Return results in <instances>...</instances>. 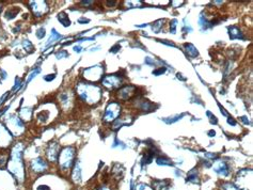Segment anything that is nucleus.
Wrapping results in <instances>:
<instances>
[{"instance_id":"obj_1","label":"nucleus","mask_w":253,"mask_h":190,"mask_svg":"<svg viewBox=\"0 0 253 190\" xmlns=\"http://www.w3.org/2000/svg\"><path fill=\"white\" fill-rule=\"evenodd\" d=\"M21 152H23V148H21V144L15 145V147L12 151L10 162H9V169H10L12 174L15 175L17 180L23 182V160H21Z\"/></svg>"},{"instance_id":"obj_8","label":"nucleus","mask_w":253,"mask_h":190,"mask_svg":"<svg viewBox=\"0 0 253 190\" xmlns=\"http://www.w3.org/2000/svg\"><path fill=\"white\" fill-rule=\"evenodd\" d=\"M0 137H1V142L0 145L1 146H7L10 144L11 140H12V135L2 124H0Z\"/></svg>"},{"instance_id":"obj_36","label":"nucleus","mask_w":253,"mask_h":190,"mask_svg":"<svg viewBox=\"0 0 253 190\" xmlns=\"http://www.w3.org/2000/svg\"><path fill=\"white\" fill-rule=\"evenodd\" d=\"M227 123H229L230 125H232V126H235L236 124H237V123H236V121H235L233 117H229V119H227Z\"/></svg>"},{"instance_id":"obj_43","label":"nucleus","mask_w":253,"mask_h":190,"mask_svg":"<svg viewBox=\"0 0 253 190\" xmlns=\"http://www.w3.org/2000/svg\"><path fill=\"white\" fill-rule=\"evenodd\" d=\"M81 50H82V47H81V46H78V45H77V46L74 47V51H76L77 54L81 52Z\"/></svg>"},{"instance_id":"obj_21","label":"nucleus","mask_w":253,"mask_h":190,"mask_svg":"<svg viewBox=\"0 0 253 190\" xmlns=\"http://www.w3.org/2000/svg\"><path fill=\"white\" fill-rule=\"evenodd\" d=\"M168 187V183H166V180H156L154 183V188L156 190H167Z\"/></svg>"},{"instance_id":"obj_6","label":"nucleus","mask_w":253,"mask_h":190,"mask_svg":"<svg viewBox=\"0 0 253 190\" xmlns=\"http://www.w3.org/2000/svg\"><path fill=\"white\" fill-rule=\"evenodd\" d=\"M30 8L37 16H41L47 12V4L45 1H30Z\"/></svg>"},{"instance_id":"obj_30","label":"nucleus","mask_w":253,"mask_h":190,"mask_svg":"<svg viewBox=\"0 0 253 190\" xmlns=\"http://www.w3.org/2000/svg\"><path fill=\"white\" fill-rule=\"evenodd\" d=\"M206 114H207V117H209V120H210V123H211V124H217V123H218V120H217V117H215V115L211 114V112H210V111H206Z\"/></svg>"},{"instance_id":"obj_17","label":"nucleus","mask_w":253,"mask_h":190,"mask_svg":"<svg viewBox=\"0 0 253 190\" xmlns=\"http://www.w3.org/2000/svg\"><path fill=\"white\" fill-rule=\"evenodd\" d=\"M73 180L75 183H79L81 180V170H80V167H79L78 164H75V168H74V171H73Z\"/></svg>"},{"instance_id":"obj_15","label":"nucleus","mask_w":253,"mask_h":190,"mask_svg":"<svg viewBox=\"0 0 253 190\" xmlns=\"http://www.w3.org/2000/svg\"><path fill=\"white\" fill-rule=\"evenodd\" d=\"M58 21L64 27H68L70 25V17H68V15L65 12H60V13L58 14Z\"/></svg>"},{"instance_id":"obj_22","label":"nucleus","mask_w":253,"mask_h":190,"mask_svg":"<svg viewBox=\"0 0 253 190\" xmlns=\"http://www.w3.org/2000/svg\"><path fill=\"white\" fill-rule=\"evenodd\" d=\"M162 23H164V21L162 19H158V21H156L154 23H153V28H152V30L154 32H159L160 31V29H161V26H162Z\"/></svg>"},{"instance_id":"obj_42","label":"nucleus","mask_w":253,"mask_h":190,"mask_svg":"<svg viewBox=\"0 0 253 190\" xmlns=\"http://www.w3.org/2000/svg\"><path fill=\"white\" fill-rule=\"evenodd\" d=\"M81 4L82 5H86V7H89V5H91L92 3H93V1H91V0H88V1H81Z\"/></svg>"},{"instance_id":"obj_38","label":"nucleus","mask_w":253,"mask_h":190,"mask_svg":"<svg viewBox=\"0 0 253 190\" xmlns=\"http://www.w3.org/2000/svg\"><path fill=\"white\" fill-rule=\"evenodd\" d=\"M78 23H90V19L89 18H84V17H81V18L78 19Z\"/></svg>"},{"instance_id":"obj_16","label":"nucleus","mask_w":253,"mask_h":190,"mask_svg":"<svg viewBox=\"0 0 253 190\" xmlns=\"http://www.w3.org/2000/svg\"><path fill=\"white\" fill-rule=\"evenodd\" d=\"M184 47H185V49H186V51H187L188 56L194 58L199 55V51H198V49H197L196 47H194V45L190 44V43H186V44H184Z\"/></svg>"},{"instance_id":"obj_19","label":"nucleus","mask_w":253,"mask_h":190,"mask_svg":"<svg viewBox=\"0 0 253 190\" xmlns=\"http://www.w3.org/2000/svg\"><path fill=\"white\" fill-rule=\"evenodd\" d=\"M184 115H185V113H182V114H177V115H175V117H164L161 120L164 121V122L167 123V124H171V123H175V122H177V121H180Z\"/></svg>"},{"instance_id":"obj_3","label":"nucleus","mask_w":253,"mask_h":190,"mask_svg":"<svg viewBox=\"0 0 253 190\" xmlns=\"http://www.w3.org/2000/svg\"><path fill=\"white\" fill-rule=\"evenodd\" d=\"M59 164L62 169H68L72 167V164L74 162V158H75V148L72 146H67V147L62 148L59 154Z\"/></svg>"},{"instance_id":"obj_39","label":"nucleus","mask_w":253,"mask_h":190,"mask_svg":"<svg viewBox=\"0 0 253 190\" xmlns=\"http://www.w3.org/2000/svg\"><path fill=\"white\" fill-rule=\"evenodd\" d=\"M145 63L149 65H155V63L153 62V59H151V58H149V57L145 58Z\"/></svg>"},{"instance_id":"obj_25","label":"nucleus","mask_w":253,"mask_h":190,"mask_svg":"<svg viewBox=\"0 0 253 190\" xmlns=\"http://www.w3.org/2000/svg\"><path fill=\"white\" fill-rule=\"evenodd\" d=\"M23 47H25V49H26L27 52H31L32 50H33V45L31 44L30 41L25 40V41L23 42Z\"/></svg>"},{"instance_id":"obj_33","label":"nucleus","mask_w":253,"mask_h":190,"mask_svg":"<svg viewBox=\"0 0 253 190\" xmlns=\"http://www.w3.org/2000/svg\"><path fill=\"white\" fill-rule=\"evenodd\" d=\"M68 56V54L66 51H64V50H62V51H59L57 54V58L58 59H62V58H65V57H67Z\"/></svg>"},{"instance_id":"obj_32","label":"nucleus","mask_w":253,"mask_h":190,"mask_svg":"<svg viewBox=\"0 0 253 190\" xmlns=\"http://www.w3.org/2000/svg\"><path fill=\"white\" fill-rule=\"evenodd\" d=\"M21 79H19V78H16V80H15V84H14L13 89H12V91L15 92L16 90H18L19 87H21Z\"/></svg>"},{"instance_id":"obj_24","label":"nucleus","mask_w":253,"mask_h":190,"mask_svg":"<svg viewBox=\"0 0 253 190\" xmlns=\"http://www.w3.org/2000/svg\"><path fill=\"white\" fill-rule=\"evenodd\" d=\"M140 108L143 111H151V110H153V106H152V104H149V103H145V102H142L140 103Z\"/></svg>"},{"instance_id":"obj_2","label":"nucleus","mask_w":253,"mask_h":190,"mask_svg":"<svg viewBox=\"0 0 253 190\" xmlns=\"http://www.w3.org/2000/svg\"><path fill=\"white\" fill-rule=\"evenodd\" d=\"M77 93L81 99L88 104H93L99 101L102 96V90L98 87L92 86L89 84H79L77 88Z\"/></svg>"},{"instance_id":"obj_37","label":"nucleus","mask_w":253,"mask_h":190,"mask_svg":"<svg viewBox=\"0 0 253 190\" xmlns=\"http://www.w3.org/2000/svg\"><path fill=\"white\" fill-rule=\"evenodd\" d=\"M120 49V45H115L114 47H112V48H110V52H112V54H115V52H117V50Z\"/></svg>"},{"instance_id":"obj_5","label":"nucleus","mask_w":253,"mask_h":190,"mask_svg":"<svg viewBox=\"0 0 253 190\" xmlns=\"http://www.w3.org/2000/svg\"><path fill=\"white\" fill-rule=\"evenodd\" d=\"M122 81L123 79L121 78L120 76H117V74H113V75H108L105 78H103L102 82L108 89H117V87H120Z\"/></svg>"},{"instance_id":"obj_46","label":"nucleus","mask_w":253,"mask_h":190,"mask_svg":"<svg viewBox=\"0 0 253 190\" xmlns=\"http://www.w3.org/2000/svg\"><path fill=\"white\" fill-rule=\"evenodd\" d=\"M215 135H216V133H215V131H213V130L208 133V136H210V137H213V136H215Z\"/></svg>"},{"instance_id":"obj_12","label":"nucleus","mask_w":253,"mask_h":190,"mask_svg":"<svg viewBox=\"0 0 253 190\" xmlns=\"http://www.w3.org/2000/svg\"><path fill=\"white\" fill-rule=\"evenodd\" d=\"M227 31H229V35H230L231 39H243V35L241 33V31L239 30V28L235 26H230L227 28Z\"/></svg>"},{"instance_id":"obj_28","label":"nucleus","mask_w":253,"mask_h":190,"mask_svg":"<svg viewBox=\"0 0 253 190\" xmlns=\"http://www.w3.org/2000/svg\"><path fill=\"white\" fill-rule=\"evenodd\" d=\"M40 72H41V68H37V70H34L33 72H32L31 74H30V75H29V77H28V79H27V82H30V81L32 80V79L34 78V77H35V76L37 75V74H40Z\"/></svg>"},{"instance_id":"obj_23","label":"nucleus","mask_w":253,"mask_h":190,"mask_svg":"<svg viewBox=\"0 0 253 190\" xmlns=\"http://www.w3.org/2000/svg\"><path fill=\"white\" fill-rule=\"evenodd\" d=\"M222 189L223 190H240L238 187L234 185V184H231V183H223L222 184Z\"/></svg>"},{"instance_id":"obj_9","label":"nucleus","mask_w":253,"mask_h":190,"mask_svg":"<svg viewBox=\"0 0 253 190\" xmlns=\"http://www.w3.org/2000/svg\"><path fill=\"white\" fill-rule=\"evenodd\" d=\"M31 168L34 172H37V173H42V172H44L45 170L47 169V164L42 158L37 157V158L33 159L31 161Z\"/></svg>"},{"instance_id":"obj_29","label":"nucleus","mask_w":253,"mask_h":190,"mask_svg":"<svg viewBox=\"0 0 253 190\" xmlns=\"http://www.w3.org/2000/svg\"><path fill=\"white\" fill-rule=\"evenodd\" d=\"M45 33H46V31H45V28H40L39 30H37V39H43V37H45Z\"/></svg>"},{"instance_id":"obj_27","label":"nucleus","mask_w":253,"mask_h":190,"mask_svg":"<svg viewBox=\"0 0 253 190\" xmlns=\"http://www.w3.org/2000/svg\"><path fill=\"white\" fill-rule=\"evenodd\" d=\"M176 25H177V19L171 21V23H170V31H171V33L174 34L176 32Z\"/></svg>"},{"instance_id":"obj_10","label":"nucleus","mask_w":253,"mask_h":190,"mask_svg":"<svg viewBox=\"0 0 253 190\" xmlns=\"http://www.w3.org/2000/svg\"><path fill=\"white\" fill-rule=\"evenodd\" d=\"M103 72H104L103 68L100 67V66H98V65H96V66H95V72H91V70L88 68V70L84 72V76H88V75H90V74H92L91 76L88 77V80L95 81V80H97V79L100 78V76L103 75Z\"/></svg>"},{"instance_id":"obj_47","label":"nucleus","mask_w":253,"mask_h":190,"mask_svg":"<svg viewBox=\"0 0 253 190\" xmlns=\"http://www.w3.org/2000/svg\"><path fill=\"white\" fill-rule=\"evenodd\" d=\"M175 173H176V176H180V171L176 170V171H175Z\"/></svg>"},{"instance_id":"obj_41","label":"nucleus","mask_w":253,"mask_h":190,"mask_svg":"<svg viewBox=\"0 0 253 190\" xmlns=\"http://www.w3.org/2000/svg\"><path fill=\"white\" fill-rule=\"evenodd\" d=\"M37 190H50V188L48 187V186H46V185H41V186H39V187H37Z\"/></svg>"},{"instance_id":"obj_13","label":"nucleus","mask_w":253,"mask_h":190,"mask_svg":"<svg viewBox=\"0 0 253 190\" xmlns=\"http://www.w3.org/2000/svg\"><path fill=\"white\" fill-rule=\"evenodd\" d=\"M62 35H61L60 33H58L57 31H56V29H51V33H50V37L49 40L47 41L46 43V48H48V47L50 46V44H54L55 42H57V41H59V40L62 39Z\"/></svg>"},{"instance_id":"obj_31","label":"nucleus","mask_w":253,"mask_h":190,"mask_svg":"<svg viewBox=\"0 0 253 190\" xmlns=\"http://www.w3.org/2000/svg\"><path fill=\"white\" fill-rule=\"evenodd\" d=\"M166 70H167V68H166V67H160V68H158V70H153V75H156V76L161 75V74L166 73Z\"/></svg>"},{"instance_id":"obj_35","label":"nucleus","mask_w":253,"mask_h":190,"mask_svg":"<svg viewBox=\"0 0 253 190\" xmlns=\"http://www.w3.org/2000/svg\"><path fill=\"white\" fill-rule=\"evenodd\" d=\"M158 42H159V43H162V44H166V45H167V46H172V47H175V45L173 44L172 42H169V41H164H164H162V40H159Z\"/></svg>"},{"instance_id":"obj_34","label":"nucleus","mask_w":253,"mask_h":190,"mask_svg":"<svg viewBox=\"0 0 253 190\" xmlns=\"http://www.w3.org/2000/svg\"><path fill=\"white\" fill-rule=\"evenodd\" d=\"M55 78H56V74H52V75H47V76H45V77H44V79L46 81H51V80H54Z\"/></svg>"},{"instance_id":"obj_20","label":"nucleus","mask_w":253,"mask_h":190,"mask_svg":"<svg viewBox=\"0 0 253 190\" xmlns=\"http://www.w3.org/2000/svg\"><path fill=\"white\" fill-rule=\"evenodd\" d=\"M156 164H158V166H173V162L170 160L169 158H167V157H158V158L156 159Z\"/></svg>"},{"instance_id":"obj_11","label":"nucleus","mask_w":253,"mask_h":190,"mask_svg":"<svg viewBox=\"0 0 253 190\" xmlns=\"http://www.w3.org/2000/svg\"><path fill=\"white\" fill-rule=\"evenodd\" d=\"M133 92H135V87H124L119 91V97L123 99H127L131 97V95H133Z\"/></svg>"},{"instance_id":"obj_4","label":"nucleus","mask_w":253,"mask_h":190,"mask_svg":"<svg viewBox=\"0 0 253 190\" xmlns=\"http://www.w3.org/2000/svg\"><path fill=\"white\" fill-rule=\"evenodd\" d=\"M120 112H121V106L120 104H117V103H110L108 105V107L106 108L105 110V113H104V119L105 122H111V121L115 120L119 117L120 115Z\"/></svg>"},{"instance_id":"obj_45","label":"nucleus","mask_w":253,"mask_h":190,"mask_svg":"<svg viewBox=\"0 0 253 190\" xmlns=\"http://www.w3.org/2000/svg\"><path fill=\"white\" fill-rule=\"evenodd\" d=\"M219 108H220V111L223 112V115H225V117H229V114H227V112L224 110V108H222L221 106H219Z\"/></svg>"},{"instance_id":"obj_26","label":"nucleus","mask_w":253,"mask_h":190,"mask_svg":"<svg viewBox=\"0 0 253 190\" xmlns=\"http://www.w3.org/2000/svg\"><path fill=\"white\" fill-rule=\"evenodd\" d=\"M17 13H18V10L15 11V12H12V10H10V11L8 10L7 12H5V18L7 19H13L14 17L17 15Z\"/></svg>"},{"instance_id":"obj_14","label":"nucleus","mask_w":253,"mask_h":190,"mask_svg":"<svg viewBox=\"0 0 253 190\" xmlns=\"http://www.w3.org/2000/svg\"><path fill=\"white\" fill-rule=\"evenodd\" d=\"M215 172H217L218 174H223V175H229V167L227 164H224V162H219L217 164V166L214 168Z\"/></svg>"},{"instance_id":"obj_7","label":"nucleus","mask_w":253,"mask_h":190,"mask_svg":"<svg viewBox=\"0 0 253 190\" xmlns=\"http://www.w3.org/2000/svg\"><path fill=\"white\" fill-rule=\"evenodd\" d=\"M59 151H60V146L57 142H52L48 147H47V151H46V155L48 157L49 160L51 161H55L57 160L58 156H59Z\"/></svg>"},{"instance_id":"obj_18","label":"nucleus","mask_w":253,"mask_h":190,"mask_svg":"<svg viewBox=\"0 0 253 190\" xmlns=\"http://www.w3.org/2000/svg\"><path fill=\"white\" fill-rule=\"evenodd\" d=\"M187 182H191V183H199L198 171H197L196 169L191 170V171L189 172V173H188Z\"/></svg>"},{"instance_id":"obj_40","label":"nucleus","mask_w":253,"mask_h":190,"mask_svg":"<svg viewBox=\"0 0 253 190\" xmlns=\"http://www.w3.org/2000/svg\"><path fill=\"white\" fill-rule=\"evenodd\" d=\"M240 121H243V124H246V125H248V124H250V123H249V120H248V117H241L239 119Z\"/></svg>"},{"instance_id":"obj_44","label":"nucleus","mask_w":253,"mask_h":190,"mask_svg":"<svg viewBox=\"0 0 253 190\" xmlns=\"http://www.w3.org/2000/svg\"><path fill=\"white\" fill-rule=\"evenodd\" d=\"M8 95H9V93H5L4 95H3V96L1 97V98H0V106H1V105L3 104V102L5 101V98H7V96H8Z\"/></svg>"}]
</instances>
